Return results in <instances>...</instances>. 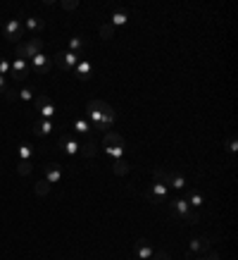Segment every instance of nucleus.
I'll return each mask as SVG.
<instances>
[{
  "instance_id": "nucleus-9",
  "label": "nucleus",
  "mask_w": 238,
  "mask_h": 260,
  "mask_svg": "<svg viewBox=\"0 0 238 260\" xmlns=\"http://www.w3.org/2000/svg\"><path fill=\"white\" fill-rule=\"evenodd\" d=\"M210 249H212V239H207V237H193L191 244H188V253L205 256V253H210Z\"/></svg>"
},
{
  "instance_id": "nucleus-12",
  "label": "nucleus",
  "mask_w": 238,
  "mask_h": 260,
  "mask_svg": "<svg viewBox=\"0 0 238 260\" xmlns=\"http://www.w3.org/2000/svg\"><path fill=\"white\" fill-rule=\"evenodd\" d=\"M74 76L79 79V81H88V79L93 76V65H91V60L81 57V60H79V65L74 67Z\"/></svg>"
},
{
  "instance_id": "nucleus-8",
  "label": "nucleus",
  "mask_w": 238,
  "mask_h": 260,
  "mask_svg": "<svg viewBox=\"0 0 238 260\" xmlns=\"http://www.w3.org/2000/svg\"><path fill=\"white\" fill-rule=\"evenodd\" d=\"M167 196H169V186L162 184V182H152L150 191H145V198L152 201V203H164Z\"/></svg>"
},
{
  "instance_id": "nucleus-16",
  "label": "nucleus",
  "mask_w": 238,
  "mask_h": 260,
  "mask_svg": "<svg viewBox=\"0 0 238 260\" xmlns=\"http://www.w3.org/2000/svg\"><path fill=\"white\" fill-rule=\"evenodd\" d=\"M79 146H81V143L76 141V139H69V136H62V139H60V151H65L69 158H72V155H79Z\"/></svg>"
},
{
  "instance_id": "nucleus-38",
  "label": "nucleus",
  "mask_w": 238,
  "mask_h": 260,
  "mask_svg": "<svg viewBox=\"0 0 238 260\" xmlns=\"http://www.w3.org/2000/svg\"><path fill=\"white\" fill-rule=\"evenodd\" d=\"M198 260H222V258H219V253H217V251H210V253H205V256H200Z\"/></svg>"
},
{
  "instance_id": "nucleus-27",
  "label": "nucleus",
  "mask_w": 238,
  "mask_h": 260,
  "mask_svg": "<svg viewBox=\"0 0 238 260\" xmlns=\"http://www.w3.org/2000/svg\"><path fill=\"white\" fill-rule=\"evenodd\" d=\"M38 117H43V119H53L55 117V105L50 103V100H48L45 105H41V108H38Z\"/></svg>"
},
{
  "instance_id": "nucleus-3",
  "label": "nucleus",
  "mask_w": 238,
  "mask_h": 260,
  "mask_svg": "<svg viewBox=\"0 0 238 260\" xmlns=\"http://www.w3.org/2000/svg\"><path fill=\"white\" fill-rule=\"evenodd\" d=\"M2 33H5V41L7 43H19L24 36V26H22V19L19 17H10L5 26H2Z\"/></svg>"
},
{
  "instance_id": "nucleus-5",
  "label": "nucleus",
  "mask_w": 238,
  "mask_h": 260,
  "mask_svg": "<svg viewBox=\"0 0 238 260\" xmlns=\"http://www.w3.org/2000/svg\"><path fill=\"white\" fill-rule=\"evenodd\" d=\"M43 50V41L38 38V36H33L29 43H19L17 45V50H14V55H19V57H24V60H31L36 53H41Z\"/></svg>"
},
{
  "instance_id": "nucleus-21",
  "label": "nucleus",
  "mask_w": 238,
  "mask_h": 260,
  "mask_svg": "<svg viewBox=\"0 0 238 260\" xmlns=\"http://www.w3.org/2000/svg\"><path fill=\"white\" fill-rule=\"evenodd\" d=\"M186 201H188V206L193 208H203L205 206V198H203V194L198 191V189H188V194H186Z\"/></svg>"
},
{
  "instance_id": "nucleus-4",
  "label": "nucleus",
  "mask_w": 238,
  "mask_h": 260,
  "mask_svg": "<svg viewBox=\"0 0 238 260\" xmlns=\"http://www.w3.org/2000/svg\"><path fill=\"white\" fill-rule=\"evenodd\" d=\"M79 60H81V55L69 53V50L53 55V62L57 65V69H62V72H74V67L79 65Z\"/></svg>"
},
{
  "instance_id": "nucleus-22",
  "label": "nucleus",
  "mask_w": 238,
  "mask_h": 260,
  "mask_svg": "<svg viewBox=\"0 0 238 260\" xmlns=\"http://www.w3.org/2000/svg\"><path fill=\"white\" fill-rule=\"evenodd\" d=\"M69 53H86V38L84 36H69Z\"/></svg>"
},
{
  "instance_id": "nucleus-18",
  "label": "nucleus",
  "mask_w": 238,
  "mask_h": 260,
  "mask_svg": "<svg viewBox=\"0 0 238 260\" xmlns=\"http://www.w3.org/2000/svg\"><path fill=\"white\" fill-rule=\"evenodd\" d=\"M167 186H172V189H176V191H184V189H186V177L181 172H172V170H169Z\"/></svg>"
},
{
  "instance_id": "nucleus-30",
  "label": "nucleus",
  "mask_w": 238,
  "mask_h": 260,
  "mask_svg": "<svg viewBox=\"0 0 238 260\" xmlns=\"http://www.w3.org/2000/svg\"><path fill=\"white\" fill-rule=\"evenodd\" d=\"M129 165L124 163V160H117V163H112V172L117 174V177H124V174H129Z\"/></svg>"
},
{
  "instance_id": "nucleus-31",
  "label": "nucleus",
  "mask_w": 238,
  "mask_h": 260,
  "mask_svg": "<svg viewBox=\"0 0 238 260\" xmlns=\"http://www.w3.org/2000/svg\"><path fill=\"white\" fill-rule=\"evenodd\" d=\"M31 170H33L31 160H26V163H17V174H19V177H29Z\"/></svg>"
},
{
  "instance_id": "nucleus-28",
  "label": "nucleus",
  "mask_w": 238,
  "mask_h": 260,
  "mask_svg": "<svg viewBox=\"0 0 238 260\" xmlns=\"http://www.w3.org/2000/svg\"><path fill=\"white\" fill-rule=\"evenodd\" d=\"M100 38H103V41H112V38H115V29H112V26H110V22H105V24H100Z\"/></svg>"
},
{
  "instance_id": "nucleus-13",
  "label": "nucleus",
  "mask_w": 238,
  "mask_h": 260,
  "mask_svg": "<svg viewBox=\"0 0 238 260\" xmlns=\"http://www.w3.org/2000/svg\"><path fill=\"white\" fill-rule=\"evenodd\" d=\"M22 26L24 31H43L45 22L41 17H36V14H22Z\"/></svg>"
},
{
  "instance_id": "nucleus-1",
  "label": "nucleus",
  "mask_w": 238,
  "mask_h": 260,
  "mask_svg": "<svg viewBox=\"0 0 238 260\" xmlns=\"http://www.w3.org/2000/svg\"><path fill=\"white\" fill-rule=\"evenodd\" d=\"M86 115H88V124H93L98 131H110V127L115 124V119H117V112H115V108L110 105V103H105V100H98V98H93V100H88L86 105Z\"/></svg>"
},
{
  "instance_id": "nucleus-33",
  "label": "nucleus",
  "mask_w": 238,
  "mask_h": 260,
  "mask_svg": "<svg viewBox=\"0 0 238 260\" xmlns=\"http://www.w3.org/2000/svg\"><path fill=\"white\" fill-rule=\"evenodd\" d=\"M150 260H172V256L167 253V251H152V256H150Z\"/></svg>"
},
{
  "instance_id": "nucleus-26",
  "label": "nucleus",
  "mask_w": 238,
  "mask_h": 260,
  "mask_svg": "<svg viewBox=\"0 0 238 260\" xmlns=\"http://www.w3.org/2000/svg\"><path fill=\"white\" fill-rule=\"evenodd\" d=\"M50 189H53V186L48 184L45 179H41V182H36V184H33V194L38 196V198H45V196L50 194Z\"/></svg>"
},
{
  "instance_id": "nucleus-36",
  "label": "nucleus",
  "mask_w": 238,
  "mask_h": 260,
  "mask_svg": "<svg viewBox=\"0 0 238 260\" xmlns=\"http://www.w3.org/2000/svg\"><path fill=\"white\" fill-rule=\"evenodd\" d=\"M2 96H5V100H7V103H14V100H17V91L10 86L7 91H5V93H2Z\"/></svg>"
},
{
  "instance_id": "nucleus-37",
  "label": "nucleus",
  "mask_w": 238,
  "mask_h": 260,
  "mask_svg": "<svg viewBox=\"0 0 238 260\" xmlns=\"http://www.w3.org/2000/svg\"><path fill=\"white\" fill-rule=\"evenodd\" d=\"M227 148H229V153H236V151H238V141H236V136H229Z\"/></svg>"
},
{
  "instance_id": "nucleus-29",
  "label": "nucleus",
  "mask_w": 238,
  "mask_h": 260,
  "mask_svg": "<svg viewBox=\"0 0 238 260\" xmlns=\"http://www.w3.org/2000/svg\"><path fill=\"white\" fill-rule=\"evenodd\" d=\"M152 179L167 184V179H169V170H164V167H155V170H152Z\"/></svg>"
},
{
  "instance_id": "nucleus-32",
  "label": "nucleus",
  "mask_w": 238,
  "mask_h": 260,
  "mask_svg": "<svg viewBox=\"0 0 238 260\" xmlns=\"http://www.w3.org/2000/svg\"><path fill=\"white\" fill-rule=\"evenodd\" d=\"M60 7L67 10V12H74V10H79V2H76V0H62V2H60Z\"/></svg>"
},
{
  "instance_id": "nucleus-23",
  "label": "nucleus",
  "mask_w": 238,
  "mask_h": 260,
  "mask_svg": "<svg viewBox=\"0 0 238 260\" xmlns=\"http://www.w3.org/2000/svg\"><path fill=\"white\" fill-rule=\"evenodd\" d=\"M72 129H74L76 134H81V136H86V139H91V124H88V119L76 117L74 122H72Z\"/></svg>"
},
{
  "instance_id": "nucleus-11",
  "label": "nucleus",
  "mask_w": 238,
  "mask_h": 260,
  "mask_svg": "<svg viewBox=\"0 0 238 260\" xmlns=\"http://www.w3.org/2000/svg\"><path fill=\"white\" fill-rule=\"evenodd\" d=\"M33 134L36 139H45L53 134V119H43V117H36L33 119Z\"/></svg>"
},
{
  "instance_id": "nucleus-34",
  "label": "nucleus",
  "mask_w": 238,
  "mask_h": 260,
  "mask_svg": "<svg viewBox=\"0 0 238 260\" xmlns=\"http://www.w3.org/2000/svg\"><path fill=\"white\" fill-rule=\"evenodd\" d=\"M0 74L10 76V60L7 57H0Z\"/></svg>"
},
{
  "instance_id": "nucleus-24",
  "label": "nucleus",
  "mask_w": 238,
  "mask_h": 260,
  "mask_svg": "<svg viewBox=\"0 0 238 260\" xmlns=\"http://www.w3.org/2000/svg\"><path fill=\"white\" fill-rule=\"evenodd\" d=\"M33 88L31 86H24V88H19V91H17V100H19V103H24V105H29V103H33Z\"/></svg>"
},
{
  "instance_id": "nucleus-2",
  "label": "nucleus",
  "mask_w": 238,
  "mask_h": 260,
  "mask_svg": "<svg viewBox=\"0 0 238 260\" xmlns=\"http://www.w3.org/2000/svg\"><path fill=\"white\" fill-rule=\"evenodd\" d=\"M167 206H169V210H172L174 217L184 220V222H188V225H198V222H200V215H198L193 208L188 206V201H186V198H174V201H169Z\"/></svg>"
},
{
  "instance_id": "nucleus-6",
  "label": "nucleus",
  "mask_w": 238,
  "mask_h": 260,
  "mask_svg": "<svg viewBox=\"0 0 238 260\" xmlns=\"http://www.w3.org/2000/svg\"><path fill=\"white\" fill-rule=\"evenodd\" d=\"M29 60H24L19 55H14V60H10V76L14 81H24L29 76Z\"/></svg>"
},
{
  "instance_id": "nucleus-15",
  "label": "nucleus",
  "mask_w": 238,
  "mask_h": 260,
  "mask_svg": "<svg viewBox=\"0 0 238 260\" xmlns=\"http://www.w3.org/2000/svg\"><path fill=\"white\" fill-rule=\"evenodd\" d=\"M136 256H138V260H150L152 249H150V241L145 237H141L136 241Z\"/></svg>"
},
{
  "instance_id": "nucleus-10",
  "label": "nucleus",
  "mask_w": 238,
  "mask_h": 260,
  "mask_svg": "<svg viewBox=\"0 0 238 260\" xmlns=\"http://www.w3.org/2000/svg\"><path fill=\"white\" fill-rule=\"evenodd\" d=\"M43 179L48 182V184L53 186V184H60L62 182V167L57 163H48V165H43Z\"/></svg>"
},
{
  "instance_id": "nucleus-39",
  "label": "nucleus",
  "mask_w": 238,
  "mask_h": 260,
  "mask_svg": "<svg viewBox=\"0 0 238 260\" xmlns=\"http://www.w3.org/2000/svg\"><path fill=\"white\" fill-rule=\"evenodd\" d=\"M7 88H10V84H7V76L0 74V93H5Z\"/></svg>"
},
{
  "instance_id": "nucleus-14",
  "label": "nucleus",
  "mask_w": 238,
  "mask_h": 260,
  "mask_svg": "<svg viewBox=\"0 0 238 260\" xmlns=\"http://www.w3.org/2000/svg\"><path fill=\"white\" fill-rule=\"evenodd\" d=\"M98 151H100V146H98V143L93 141V139H86V141L79 146V153H81V155H84L86 160H93V158L98 155Z\"/></svg>"
},
{
  "instance_id": "nucleus-25",
  "label": "nucleus",
  "mask_w": 238,
  "mask_h": 260,
  "mask_svg": "<svg viewBox=\"0 0 238 260\" xmlns=\"http://www.w3.org/2000/svg\"><path fill=\"white\" fill-rule=\"evenodd\" d=\"M17 158H19V163L31 160V158H33V148L29 146V143H19V148H17Z\"/></svg>"
},
{
  "instance_id": "nucleus-7",
  "label": "nucleus",
  "mask_w": 238,
  "mask_h": 260,
  "mask_svg": "<svg viewBox=\"0 0 238 260\" xmlns=\"http://www.w3.org/2000/svg\"><path fill=\"white\" fill-rule=\"evenodd\" d=\"M29 67H31L36 74H48V72H50V67H53V57L41 50V53H36L31 60H29Z\"/></svg>"
},
{
  "instance_id": "nucleus-35",
  "label": "nucleus",
  "mask_w": 238,
  "mask_h": 260,
  "mask_svg": "<svg viewBox=\"0 0 238 260\" xmlns=\"http://www.w3.org/2000/svg\"><path fill=\"white\" fill-rule=\"evenodd\" d=\"M48 100H50V98L45 96V93H38V96L33 98V108L38 110V108H41V105H45V103H48Z\"/></svg>"
},
{
  "instance_id": "nucleus-20",
  "label": "nucleus",
  "mask_w": 238,
  "mask_h": 260,
  "mask_svg": "<svg viewBox=\"0 0 238 260\" xmlns=\"http://www.w3.org/2000/svg\"><path fill=\"white\" fill-rule=\"evenodd\" d=\"M103 151L108 153V158H112V163H117V160H124L126 146H103Z\"/></svg>"
},
{
  "instance_id": "nucleus-19",
  "label": "nucleus",
  "mask_w": 238,
  "mask_h": 260,
  "mask_svg": "<svg viewBox=\"0 0 238 260\" xmlns=\"http://www.w3.org/2000/svg\"><path fill=\"white\" fill-rule=\"evenodd\" d=\"M126 22H129V12L126 10H115L112 12V19H110V26H112V29H121Z\"/></svg>"
},
{
  "instance_id": "nucleus-17",
  "label": "nucleus",
  "mask_w": 238,
  "mask_h": 260,
  "mask_svg": "<svg viewBox=\"0 0 238 260\" xmlns=\"http://www.w3.org/2000/svg\"><path fill=\"white\" fill-rule=\"evenodd\" d=\"M100 146H126V141H124V136L119 134V131H105L103 134V143Z\"/></svg>"
}]
</instances>
